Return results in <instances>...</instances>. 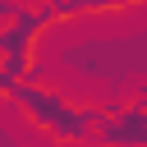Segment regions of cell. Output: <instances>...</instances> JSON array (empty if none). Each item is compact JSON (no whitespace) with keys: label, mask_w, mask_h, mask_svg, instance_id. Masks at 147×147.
Listing matches in <instances>:
<instances>
[{"label":"cell","mask_w":147,"mask_h":147,"mask_svg":"<svg viewBox=\"0 0 147 147\" xmlns=\"http://www.w3.org/2000/svg\"><path fill=\"white\" fill-rule=\"evenodd\" d=\"M92 142L142 147V142H147V92L133 87L124 101H101V110H96V129H92Z\"/></svg>","instance_id":"obj_1"},{"label":"cell","mask_w":147,"mask_h":147,"mask_svg":"<svg viewBox=\"0 0 147 147\" xmlns=\"http://www.w3.org/2000/svg\"><path fill=\"white\" fill-rule=\"evenodd\" d=\"M147 0H64L60 14H55V28L74 23V18H87V23H119V18H133Z\"/></svg>","instance_id":"obj_2"},{"label":"cell","mask_w":147,"mask_h":147,"mask_svg":"<svg viewBox=\"0 0 147 147\" xmlns=\"http://www.w3.org/2000/svg\"><path fill=\"white\" fill-rule=\"evenodd\" d=\"M18 5H23V0H0V18H14V14H18Z\"/></svg>","instance_id":"obj_3"},{"label":"cell","mask_w":147,"mask_h":147,"mask_svg":"<svg viewBox=\"0 0 147 147\" xmlns=\"http://www.w3.org/2000/svg\"><path fill=\"white\" fill-rule=\"evenodd\" d=\"M37 5H41V9H51V14H60V5H64V0H37Z\"/></svg>","instance_id":"obj_4"}]
</instances>
